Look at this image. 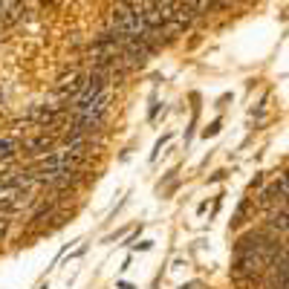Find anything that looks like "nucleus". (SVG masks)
<instances>
[{
  "mask_svg": "<svg viewBox=\"0 0 289 289\" xmlns=\"http://www.w3.org/2000/svg\"><path fill=\"white\" fill-rule=\"evenodd\" d=\"M284 203H287V173H278V179H275L272 185L266 188V191H260L257 205H260L263 211H269V208L284 205Z\"/></svg>",
  "mask_w": 289,
  "mask_h": 289,
  "instance_id": "obj_1",
  "label": "nucleus"
},
{
  "mask_svg": "<svg viewBox=\"0 0 289 289\" xmlns=\"http://www.w3.org/2000/svg\"><path fill=\"white\" fill-rule=\"evenodd\" d=\"M55 145H58V139L52 136V133H47V130H44L41 136L23 139V142H20V151L26 153V156H35V159H38V156H44V153H50L52 148H55Z\"/></svg>",
  "mask_w": 289,
  "mask_h": 289,
  "instance_id": "obj_2",
  "label": "nucleus"
},
{
  "mask_svg": "<svg viewBox=\"0 0 289 289\" xmlns=\"http://www.w3.org/2000/svg\"><path fill=\"white\" fill-rule=\"evenodd\" d=\"M266 229H269V231H275V234H281V237H287V203L269 208Z\"/></svg>",
  "mask_w": 289,
  "mask_h": 289,
  "instance_id": "obj_3",
  "label": "nucleus"
},
{
  "mask_svg": "<svg viewBox=\"0 0 289 289\" xmlns=\"http://www.w3.org/2000/svg\"><path fill=\"white\" fill-rule=\"evenodd\" d=\"M20 153V136H0V159H12Z\"/></svg>",
  "mask_w": 289,
  "mask_h": 289,
  "instance_id": "obj_4",
  "label": "nucleus"
},
{
  "mask_svg": "<svg viewBox=\"0 0 289 289\" xmlns=\"http://www.w3.org/2000/svg\"><path fill=\"white\" fill-rule=\"evenodd\" d=\"M171 142V133H165V136L159 139V142H156V145H153V153H151V162H156V156H159V151H162V148H165V145H168Z\"/></svg>",
  "mask_w": 289,
  "mask_h": 289,
  "instance_id": "obj_5",
  "label": "nucleus"
},
{
  "mask_svg": "<svg viewBox=\"0 0 289 289\" xmlns=\"http://www.w3.org/2000/svg\"><path fill=\"white\" fill-rule=\"evenodd\" d=\"M220 127H223V121L214 119V121H211V124H208V127L203 130V136H205V139H208V136H217V133H220Z\"/></svg>",
  "mask_w": 289,
  "mask_h": 289,
  "instance_id": "obj_6",
  "label": "nucleus"
},
{
  "mask_svg": "<svg viewBox=\"0 0 289 289\" xmlns=\"http://www.w3.org/2000/svg\"><path fill=\"white\" fill-rule=\"evenodd\" d=\"M156 113H159V102L153 99V102H151V113H148V121H153V119H156Z\"/></svg>",
  "mask_w": 289,
  "mask_h": 289,
  "instance_id": "obj_7",
  "label": "nucleus"
},
{
  "mask_svg": "<svg viewBox=\"0 0 289 289\" xmlns=\"http://www.w3.org/2000/svg\"><path fill=\"white\" fill-rule=\"evenodd\" d=\"M260 185H263V173H257L255 179L249 182V188H252V191H255V188H260Z\"/></svg>",
  "mask_w": 289,
  "mask_h": 289,
  "instance_id": "obj_8",
  "label": "nucleus"
},
{
  "mask_svg": "<svg viewBox=\"0 0 289 289\" xmlns=\"http://www.w3.org/2000/svg\"><path fill=\"white\" fill-rule=\"evenodd\" d=\"M223 179H226V171H217V173H214L208 182H223Z\"/></svg>",
  "mask_w": 289,
  "mask_h": 289,
  "instance_id": "obj_9",
  "label": "nucleus"
},
{
  "mask_svg": "<svg viewBox=\"0 0 289 289\" xmlns=\"http://www.w3.org/2000/svg\"><path fill=\"white\" fill-rule=\"evenodd\" d=\"M139 249H142V252H148V249H153V240H145V243H139Z\"/></svg>",
  "mask_w": 289,
  "mask_h": 289,
  "instance_id": "obj_10",
  "label": "nucleus"
},
{
  "mask_svg": "<svg viewBox=\"0 0 289 289\" xmlns=\"http://www.w3.org/2000/svg\"><path fill=\"white\" fill-rule=\"evenodd\" d=\"M139 234H142V226H139V231H133V234H130V237L124 240V243H127V246H130V243H133V240H136V237H139Z\"/></svg>",
  "mask_w": 289,
  "mask_h": 289,
  "instance_id": "obj_11",
  "label": "nucleus"
},
{
  "mask_svg": "<svg viewBox=\"0 0 289 289\" xmlns=\"http://www.w3.org/2000/svg\"><path fill=\"white\" fill-rule=\"evenodd\" d=\"M116 287H119V289H136V287H130V284H124V281H121V284H116Z\"/></svg>",
  "mask_w": 289,
  "mask_h": 289,
  "instance_id": "obj_12",
  "label": "nucleus"
},
{
  "mask_svg": "<svg viewBox=\"0 0 289 289\" xmlns=\"http://www.w3.org/2000/svg\"><path fill=\"white\" fill-rule=\"evenodd\" d=\"M38 289H50V287H47V284H44V287H38Z\"/></svg>",
  "mask_w": 289,
  "mask_h": 289,
  "instance_id": "obj_13",
  "label": "nucleus"
}]
</instances>
